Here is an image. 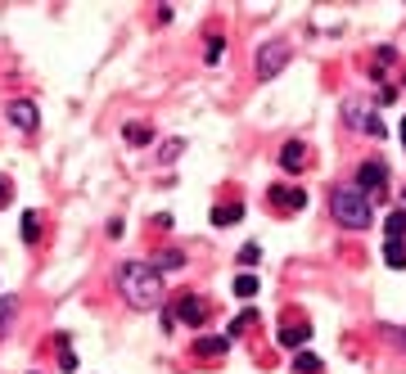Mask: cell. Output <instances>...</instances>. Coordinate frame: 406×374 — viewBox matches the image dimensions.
<instances>
[{
    "mask_svg": "<svg viewBox=\"0 0 406 374\" xmlns=\"http://www.w3.org/2000/svg\"><path fill=\"white\" fill-rule=\"evenodd\" d=\"M293 370H298V374H321V356L298 352V356H293Z\"/></svg>",
    "mask_w": 406,
    "mask_h": 374,
    "instance_id": "16",
    "label": "cell"
},
{
    "mask_svg": "<svg viewBox=\"0 0 406 374\" xmlns=\"http://www.w3.org/2000/svg\"><path fill=\"white\" fill-rule=\"evenodd\" d=\"M239 217H244V203H221V208H213V226H235Z\"/></svg>",
    "mask_w": 406,
    "mask_h": 374,
    "instance_id": "11",
    "label": "cell"
},
{
    "mask_svg": "<svg viewBox=\"0 0 406 374\" xmlns=\"http://www.w3.org/2000/svg\"><path fill=\"white\" fill-rule=\"evenodd\" d=\"M221 55H226V41H221V36H213V41H208V55H203V59H208V64H217Z\"/></svg>",
    "mask_w": 406,
    "mask_h": 374,
    "instance_id": "22",
    "label": "cell"
},
{
    "mask_svg": "<svg viewBox=\"0 0 406 374\" xmlns=\"http://www.w3.org/2000/svg\"><path fill=\"white\" fill-rule=\"evenodd\" d=\"M253 325H257V311H239V316L230 320V334H249Z\"/></svg>",
    "mask_w": 406,
    "mask_h": 374,
    "instance_id": "18",
    "label": "cell"
},
{
    "mask_svg": "<svg viewBox=\"0 0 406 374\" xmlns=\"http://www.w3.org/2000/svg\"><path fill=\"white\" fill-rule=\"evenodd\" d=\"M384 230H388V239H402L406 234V212H393V217L384 221Z\"/></svg>",
    "mask_w": 406,
    "mask_h": 374,
    "instance_id": "19",
    "label": "cell"
},
{
    "mask_svg": "<svg viewBox=\"0 0 406 374\" xmlns=\"http://www.w3.org/2000/svg\"><path fill=\"white\" fill-rule=\"evenodd\" d=\"M9 203H14V185L0 176V208H9Z\"/></svg>",
    "mask_w": 406,
    "mask_h": 374,
    "instance_id": "24",
    "label": "cell"
},
{
    "mask_svg": "<svg viewBox=\"0 0 406 374\" xmlns=\"http://www.w3.org/2000/svg\"><path fill=\"white\" fill-rule=\"evenodd\" d=\"M14 311H18L14 298H0V334H9V325H14Z\"/></svg>",
    "mask_w": 406,
    "mask_h": 374,
    "instance_id": "17",
    "label": "cell"
},
{
    "mask_svg": "<svg viewBox=\"0 0 406 374\" xmlns=\"http://www.w3.org/2000/svg\"><path fill=\"white\" fill-rule=\"evenodd\" d=\"M289 59H293L289 41H266L262 50H257V77H262V81H271V77H276L280 68L289 64Z\"/></svg>",
    "mask_w": 406,
    "mask_h": 374,
    "instance_id": "3",
    "label": "cell"
},
{
    "mask_svg": "<svg viewBox=\"0 0 406 374\" xmlns=\"http://www.w3.org/2000/svg\"><path fill=\"white\" fill-rule=\"evenodd\" d=\"M276 339H280V347H303L307 339H312V329H307V325H289V320H285Z\"/></svg>",
    "mask_w": 406,
    "mask_h": 374,
    "instance_id": "9",
    "label": "cell"
},
{
    "mask_svg": "<svg viewBox=\"0 0 406 374\" xmlns=\"http://www.w3.org/2000/svg\"><path fill=\"white\" fill-rule=\"evenodd\" d=\"M356 190H366V198H384L388 167L384 163H361V171H356Z\"/></svg>",
    "mask_w": 406,
    "mask_h": 374,
    "instance_id": "4",
    "label": "cell"
},
{
    "mask_svg": "<svg viewBox=\"0 0 406 374\" xmlns=\"http://www.w3.org/2000/svg\"><path fill=\"white\" fill-rule=\"evenodd\" d=\"M280 167H285V171H303L307 167V144L303 140H289L285 149H280Z\"/></svg>",
    "mask_w": 406,
    "mask_h": 374,
    "instance_id": "8",
    "label": "cell"
},
{
    "mask_svg": "<svg viewBox=\"0 0 406 374\" xmlns=\"http://www.w3.org/2000/svg\"><path fill=\"white\" fill-rule=\"evenodd\" d=\"M235 298H257V276H239L235 280Z\"/></svg>",
    "mask_w": 406,
    "mask_h": 374,
    "instance_id": "21",
    "label": "cell"
},
{
    "mask_svg": "<svg viewBox=\"0 0 406 374\" xmlns=\"http://www.w3.org/2000/svg\"><path fill=\"white\" fill-rule=\"evenodd\" d=\"M122 135H127L131 144H150V140H154V131L145 127V122H127V131H122Z\"/></svg>",
    "mask_w": 406,
    "mask_h": 374,
    "instance_id": "15",
    "label": "cell"
},
{
    "mask_svg": "<svg viewBox=\"0 0 406 374\" xmlns=\"http://www.w3.org/2000/svg\"><path fill=\"white\" fill-rule=\"evenodd\" d=\"M36 239H41V217L23 212V244H36Z\"/></svg>",
    "mask_w": 406,
    "mask_h": 374,
    "instance_id": "14",
    "label": "cell"
},
{
    "mask_svg": "<svg viewBox=\"0 0 406 374\" xmlns=\"http://www.w3.org/2000/svg\"><path fill=\"white\" fill-rule=\"evenodd\" d=\"M176 316L186 320V325H203V320H208V302H203L199 293H186V298L176 302Z\"/></svg>",
    "mask_w": 406,
    "mask_h": 374,
    "instance_id": "6",
    "label": "cell"
},
{
    "mask_svg": "<svg viewBox=\"0 0 406 374\" xmlns=\"http://www.w3.org/2000/svg\"><path fill=\"white\" fill-rule=\"evenodd\" d=\"M329 208H334V221L343 230H366L371 226V198L356 190V185H339L334 198H329Z\"/></svg>",
    "mask_w": 406,
    "mask_h": 374,
    "instance_id": "2",
    "label": "cell"
},
{
    "mask_svg": "<svg viewBox=\"0 0 406 374\" xmlns=\"http://www.w3.org/2000/svg\"><path fill=\"white\" fill-rule=\"evenodd\" d=\"M384 261L393 271H406V244L402 239H388V248H384Z\"/></svg>",
    "mask_w": 406,
    "mask_h": 374,
    "instance_id": "12",
    "label": "cell"
},
{
    "mask_svg": "<svg viewBox=\"0 0 406 374\" xmlns=\"http://www.w3.org/2000/svg\"><path fill=\"white\" fill-rule=\"evenodd\" d=\"M257 257H262V248H257V244H244V248H239V261H244V266H257Z\"/></svg>",
    "mask_w": 406,
    "mask_h": 374,
    "instance_id": "23",
    "label": "cell"
},
{
    "mask_svg": "<svg viewBox=\"0 0 406 374\" xmlns=\"http://www.w3.org/2000/svg\"><path fill=\"white\" fill-rule=\"evenodd\" d=\"M181 266H186V253H176V248H167V253L154 261V271H158V276H163V271H181Z\"/></svg>",
    "mask_w": 406,
    "mask_h": 374,
    "instance_id": "13",
    "label": "cell"
},
{
    "mask_svg": "<svg viewBox=\"0 0 406 374\" xmlns=\"http://www.w3.org/2000/svg\"><path fill=\"white\" fill-rule=\"evenodd\" d=\"M118 289H122V298H127L131 307H140V311L163 302V276L154 271V261H122Z\"/></svg>",
    "mask_w": 406,
    "mask_h": 374,
    "instance_id": "1",
    "label": "cell"
},
{
    "mask_svg": "<svg viewBox=\"0 0 406 374\" xmlns=\"http://www.w3.org/2000/svg\"><path fill=\"white\" fill-rule=\"evenodd\" d=\"M402 212H406V194H402Z\"/></svg>",
    "mask_w": 406,
    "mask_h": 374,
    "instance_id": "26",
    "label": "cell"
},
{
    "mask_svg": "<svg viewBox=\"0 0 406 374\" xmlns=\"http://www.w3.org/2000/svg\"><path fill=\"white\" fill-rule=\"evenodd\" d=\"M181 149H186V140H163L158 158H163V163H176V158H181Z\"/></svg>",
    "mask_w": 406,
    "mask_h": 374,
    "instance_id": "20",
    "label": "cell"
},
{
    "mask_svg": "<svg viewBox=\"0 0 406 374\" xmlns=\"http://www.w3.org/2000/svg\"><path fill=\"white\" fill-rule=\"evenodd\" d=\"M226 347H230V339H213V334H208V339H199L194 343V356H226Z\"/></svg>",
    "mask_w": 406,
    "mask_h": 374,
    "instance_id": "10",
    "label": "cell"
},
{
    "mask_svg": "<svg viewBox=\"0 0 406 374\" xmlns=\"http://www.w3.org/2000/svg\"><path fill=\"white\" fill-rule=\"evenodd\" d=\"M9 122H14L18 131H36V104L32 99H14V104H9Z\"/></svg>",
    "mask_w": 406,
    "mask_h": 374,
    "instance_id": "7",
    "label": "cell"
},
{
    "mask_svg": "<svg viewBox=\"0 0 406 374\" xmlns=\"http://www.w3.org/2000/svg\"><path fill=\"white\" fill-rule=\"evenodd\" d=\"M402 144H406V118H402Z\"/></svg>",
    "mask_w": 406,
    "mask_h": 374,
    "instance_id": "25",
    "label": "cell"
},
{
    "mask_svg": "<svg viewBox=\"0 0 406 374\" xmlns=\"http://www.w3.org/2000/svg\"><path fill=\"white\" fill-rule=\"evenodd\" d=\"M266 203L276 208V212H298L307 203V194L298 190V185H271V194H266Z\"/></svg>",
    "mask_w": 406,
    "mask_h": 374,
    "instance_id": "5",
    "label": "cell"
}]
</instances>
